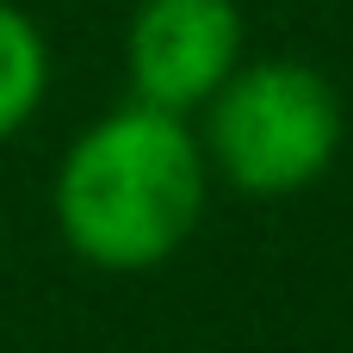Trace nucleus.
<instances>
[{"label": "nucleus", "instance_id": "f257e3e1", "mask_svg": "<svg viewBox=\"0 0 353 353\" xmlns=\"http://www.w3.org/2000/svg\"><path fill=\"white\" fill-rule=\"evenodd\" d=\"M199 149L161 105H130L93 124L56 180V223L68 248L105 273H143L168 261L199 223Z\"/></svg>", "mask_w": 353, "mask_h": 353}, {"label": "nucleus", "instance_id": "f03ea898", "mask_svg": "<svg viewBox=\"0 0 353 353\" xmlns=\"http://www.w3.org/2000/svg\"><path fill=\"white\" fill-rule=\"evenodd\" d=\"M211 143L236 186L298 192L329 168V155L341 143V112H335V93L310 68L261 62L217 87Z\"/></svg>", "mask_w": 353, "mask_h": 353}, {"label": "nucleus", "instance_id": "7ed1b4c3", "mask_svg": "<svg viewBox=\"0 0 353 353\" xmlns=\"http://www.w3.org/2000/svg\"><path fill=\"white\" fill-rule=\"evenodd\" d=\"M236 43L242 25L230 0H143L130 25V81L143 105L186 112L230 81Z\"/></svg>", "mask_w": 353, "mask_h": 353}, {"label": "nucleus", "instance_id": "20e7f679", "mask_svg": "<svg viewBox=\"0 0 353 353\" xmlns=\"http://www.w3.org/2000/svg\"><path fill=\"white\" fill-rule=\"evenodd\" d=\"M43 81H50V62H43V37L37 25L0 0V137H12L37 99H43Z\"/></svg>", "mask_w": 353, "mask_h": 353}]
</instances>
